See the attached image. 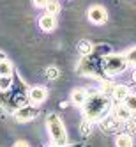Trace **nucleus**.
<instances>
[{"label":"nucleus","mask_w":136,"mask_h":147,"mask_svg":"<svg viewBox=\"0 0 136 147\" xmlns=\"http://www.w3.org/2000/svg\"><path fill=\"white\" fill-rule=\"evenodd\" d=\"M131 90H129V87L127 85H115L113 87V92H111V99H115L117 103H122L125 98H127V94H129Z\"/></svg>","instance_id":"nucleus-11"},{"label":"nucleus","mask_w":136,"mask_h":147,"mask_svg":"<svg viewBox=\"0 0 136 147\" xmlns=\"http://www.w3.org/2000/svg\"><path fill=\"white\" fill-rule=\"evenodd\" d=\"M133 80H134V83H136V69H134V73H133Z\"/></svg>","instance_id":"nucleus-24"},{"label":"nucleus","mask_w":136,"mask_h":147,"mask_svg":"<svg viewBox=\"0 0 136 147\" xmlns=\"http://www.w3.org/2000/svg\"><path fill=\"white\" fill-rule=\"evenodd\" d=\"M125 60H127V64H136V46H133L131 50L125 51Z\"/></svg>","instance_id":"nucleus-18"},{"label":"nucleus","mask_w":136,"mask_h":147,"mask_svg":"<svg viewBox=\"0 0 136 147\" xmlns=\"http://www.w3.org/2000/svg\"><path fill=\"white\" fill-rule=\"evenodd\" d=\"M46 128H48L50 138H51L53 144H57L58 147H66L69 144L66 126H64V122H62V119L57 113H50L46 117Z\"/></svg>","instance_id":"nucleus-2"},{"label":"nucleus","mask_w":136,"mask_h":147,"mask_svg":"<svg viewBox=\"0 0 136 147\" xmlns=\"http://www.w3.org/2000/svg\"><path fill=\"white\" fill-rule=\"evenodd\" d=\"M115 145L117 147H133L134 145V140L129 133H119L117 138H115Z\"/></svg>","instance_id":"nucleus-12"},{"label":"nucleus","mask_w":136,"mask_h":147,"mask_svg":"<svg viewBox=\"0 0 136 147\" xmlns=\"http://www.w3.org/2000/svg\"><path fill=\"white\" fill-rule=\"evenodd\" d=\"M124 107L127 108L129 112H133V113H136V94H133V92H129L127 94V98H125L124 101Z\"/></svg>","instance_id":"nucleus-14"},{"label":"nucleus","mask_w":136,"mask_h":147,"mask_svg":"<svg viewBox=\"0 0 136 147\" xmlns=\"http://www.w3.org/2000/svg\"><path fill=\"white\" fill-rule=\"evenodd\" d=\"M0 59H4V53H2V51H0Z\"/></svg>","instance_id":"nucleus-26"},{"label":"nucleus","mask_w":136,"mask_h":147,"mask_svg":"<svg viewBox=\"0 0 136 147\" xmlns=\"http://www.w3.org/2000/svg\"><path fill=\"white\" fill-rule=\"evenodd\" d=\"M46 4H48V0H32V5L36 9H44Z\"/></svg>","instance_id":"nucleus-22"},{"label":"nucleus","mask_w":136,"mask_h":147,"mask_svg":"<svg viewBox=\"0 0 136 147\" xmlns=\"http://www.w3.org/2000/svg\"><path fill=\"white\" fill-rule=\"evenodd\" d=\"M48 98V89L43 87V85H34V87H30L28 90V101L32 103V105H41V103H44Z\"/></svg>","instance_id":"nucleus-6"},{"label":"nucleus","mask_w":136,"mask_h":147,"mask_svg":"<svg viewBox=\"0 0 136 147\" xmlns=\"http://www.w3.org/2000/svg\"><path fill=\"white\" fill-rule=\"evenodd\" d=\"M110 112H111L113 117L117 119V121H120V122H129L131 117H133V112H129L127 108H125V107H124V103H117Z\"/></svg>","instance_id":"nucleus-8"},{"label":"nucleus","mask_w":136,"mask_h":147,"mask_svg":"<svg viewBox=\"0 0 136 147\" xmlns=\"http://www.w3.org/2000/svg\"><path fill=\"white\" fill-rule=\"evenodd\" d=\"M87 16H88V22L94 25H104L108 22V11L103 5H92L88 9Z\"/></svg>","instance_id":"nucleus-4"},{"label":"nucleus","mask_w":136,"mask_h":147,"mask_svg":"<svg viewBox=\"0 0 136 147\" xmlns=\"http://www.w3.org/2000/svg\"><path fill=\"white\" fill-rule=\"evenodd\" d=\"M37 115H39V110L36 108V105H23V107H19L14 112V117L19 122H28V121L36 119Z\"/></svg>","instance_id":"nucleus-5"},{"label":"nucleus","mask_w":136,"mask_h":147,"mask_svg":"<svg viewBox=\"0 0 136 147\" xmlns=\"http://www.w3.org/2000/svg\"><path fill=\"white\" fill-rule=\"evenodd\" d=\"M13 87V75L9 76H0V92H5Z\"/></svg>","instance_id":"nucleus-17"},{"label":"nucleus","mask_w":136,"mask_h":147,"mask_svg":"<svg viewBox=\"0 0 136 147\" xmlns=\"http://www.w3.org/2000/svg\"><path fill=\"white\" fill-rule=\"evenodd\" d=\"M90 122H92V121H88V119H85V121L81 122V133H83V135H88V133L92 131V126H90Z\"/></svg>","instance_id":"nucleus-21"},{"label":"nucleus","mask_w":136,"mask_h":147,"mask_svg":"<svg viewBox=\"0 0 136 147\" xmlns=\"http://www.w3.org/2000/svg\"><path fill=\"white\" fill-rule=\"evenodd\" d=\"M87 98H88V92L85 90V89H74L71 92V103L74 105V107H83L85 105V101H87Z\"/></svg>","instance_id":"nucleus-9"},{"label":"nucleus","mask_w":136,"mask_h":147,"mask_svg":"<svg viewBox=\"0 0 136 147\" xmlns=\"http://www.w3.org/2000/svg\"><path fill=\"white\" fill-rule=\"evenodd\" d=\"M48 147H58L57 144H53V142H51V145H48Z\"/></svg>","instance_id":"nucleus-25"},{"label":"nucleus","mask_w":136,"mask_h":147,"mask_svg":"<svg viewBox=\"0 0 136 147\" xmlns=\"http://www.w3.org/2000/svg\"><path fill=\"white\" fill-rule=\"evenodd\" d=\"M13 62L9 60V59H0V76H9V75H13Z\"/></svg>","instance_id":"nucleus-13"},{"label":"nucleus","mask_w":136,"mask_h":147,"mask_svg":"<svg viewBox=\"0 0 136 147\" xmlns=\"http://www.w3.org/2000/svg\"><path fill=\"white\" fill-rule=\"evenodd\" d=\"M125 67H127V60L124 55H108L104 59V71L111 76L124 73Z\"/></svg>","instance_id":"nucleus-3"},{"label":"nucleus","mask_w":136,"mask_h":147,"mask_svg":"<svg viewBox=\"0 0 136 147\" xmlns=\"http://www.w3.org/2000/svg\"><path fill=\"white\" fill-rule=\"evenodd\" d=\"M92 50H94V46H92L90 41H81V43L78 45L80 55H90V53H92Z\"/></svg>","instance_id":"nucleus-16"},{"label":"nucleus","mask_w":136,"mask_h":147,"mask_svg":"<svg viewBox=\"0 0 136 147\" xmlns=\"http://www.w3.org/2000/svg\"><path fill=\"white\" fill-rule=\"evenodd\" d=\"M44 11H46L48 14L57 16V14L60 13V2H58V0H48V4H46V7H44Z\"/></svg>","instance_id":"nucleus-15"},{"label":"nucleus","mask_w":136,"mask_h":147,"mask_svg":"<svg viewBox=\"0 0 136 147\" xmlns=\"http://www.w3.org/2000/svg\"><path fill=\"white\" fill-rule=\"evenodd\" d=\"M58 75H60V71H58V67H57V66H50V67L46 69V76H48L50 80L58 78Z\"/></svg>","instance_id":"nucleus-20"},{"label":"nucleus","mask_w":136,"mask_h":147,"mask_svg":"<svg viewBox=\"0 0 136 147\" xmlns=\"http://www.w3.org/2000/svg\"><path fill=\"white\" fill-rule=\"evenodd\" d=\"M120 121H117L113 117V115H106V117H103L101 119V128L104 129V131H108V133H111V131H117L119 128H120Z\"/></svg>","instance_id":"nucleus-10"},{"label":"nucleus","mask_w":136,"mask_h":147,"mask_svg":"<svg viewBox=\"0 0 136 147\" xmlns=\"http://www.w3.org/2000/svg\"><path fill=\"white\" fill-rule=\"evenodd\" d=\"M37 23H39V28L43 30V32H53V30L57 28V16L44 13V14L39 16Z\"/></svg>","instance_id":"nucleus-7"},{"label":"nucleus","mask_w":136,"mask_h":147,"mask_svg":"<svg viewBox=\"0 0 136 147\" xmlns=\"http://www.w3.org/2000/svg\"><path fill=\"white\" fill-rule=\"evenodd\" d=\"M113 83H110V82H104L103 85H101V94H104V96H111V92H113Z\"/></svg>","instance_id":"nucleus-19"},{"label":"nucleus","mask_w":136,"mask_h":147,"mask_svg":"<svg viewBox=\"0 0 136 147\" xmlns=\"http://www.w3.org/2000/svg\"><path fill=\"white\" fill-rule=\"evenodd\" d=\"M14 147H28V144H27L25 140H18V142L14 144Z\"/></svg>","instance_id":"nucleus-23"},{"label":"nucleus","mask_w":136,"mask_h":147,"mask_svg":"<svg viewBox=\"0 0 136 147\" xmlns=\"http://www.w3.org/2000/svg\"><path fill=\"white\" fill-rule=\"evenodd\" d=\"M111 110V101L104 94H94L88 96L85 105H83V112H85V119L88 121H101L103 117H106L108 112Z\"/></svg>","instance_id":"nucleus-1"}]
</instances>
